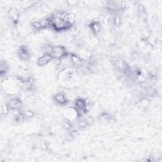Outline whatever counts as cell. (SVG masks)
Returning a JSON list of instances; mask_svg holds the SVG:
<instances>
[{
    "label": "cell",
    "mask_w": 162,
    "mask_h": 162,
    "mask_svg": "<svg viewBox=\"0 0 162 162\" xmlns=\"http://www.w3.org/2000/svg\"><path fill=\"white\" fill-rule=\"evenodd\" d=\"M66 55V51L64 47L57 46L53 47L51 49V55L53 57L60 59L64 57Z\"/></svg>",
    "instance_id": "3957f363"
},
{
    "label": "cell",
    "mask_w": 162,
    "mask_h": 162,
    "mask_svg": "<svg viewBox=\"0 0 162 162\" xmlns=\"http://www.w3.org/2000/svg\"><path fill=\"white\" fill-rule=\"evenodd\" d=\"M53 59V56L50 53H46L44 55L40 57L38 60V65L40 67H43L47 65L48 63H50L51 60Z\"/></svg>",
    "instance_id": "277c9868"
},
{
    "label": "cell",
    "mask_w": 162,
    "mask_h": 162,
    "mask_svg": "<svg viewBox=\"0 0 162 162\" xmlns=\"http://www.w3.org/2000/svg\"><path fill=\"white\" fill-rule=\"evenodd\" d=\"M138 13H139V16L140 17V19L142 21H146L147 20V19H148L147 13H146V12L145 10V8H144V6L142 5H140L139 6Z\"/></svg>",
    "instance_id": "52a82bcc"
},
{
    "label": "cell",
    "mask_w": 162,
    "mask_h": 162,
    "mask_svg": "<svg viewBox=\"0 0 162 162\" xmlns=\"http://www.w3.org/2000/svg\"><path fill=\"white\" fill-rule=\"evenodd\" d=\"M91 28H92L93 31L94 32H98L100 30V25H99L96 23H93L91 25Z\"/></svg>",
    "instance_id": "30bf717a"
},
{
    "label": "cell",
    "mask_w": 162,
    "mask_h": 162,
    "mask_svg": "<svg viewBox=\"0 0 162 162\" xmlns=\"http://www.w3.org/2000/svg\"><path fill=\"white\" fill-rule=\"evenodd\" d=\"M55 100L57 103L60 105H64L67 102V100L65 96L62 93H59L57 94L55 97Z\"/></svg>",
    "instance_id": "ba28073f"
},
{
    "label": "cell",
    "mask_w": 162,
    "mask_h": 162,
    "mask_svg": "<svg viewBox=\"0 0 162 162\" xmlns=\"http://www.w3.org/2000/svg\"><path fill=\"white\" fill-rule=\"evenodd\" d=\"M19 55L22 60H27L29 58V51L24 46H22L20 48L19 51Z\"/></svg>",
    "instance_id": "8992f818"
},
{
    "label": "cell",
    "mask_w": 162,
    "mask_h": 162,
    "mask_svg": "<svg viewBox=\"0 0 162 162\" xmlns=\"http://www.w3.org/2000/svg\"><path fill=\"white\" fill-rule=\"evenodd\" d=\"M75 111L79 116L82 115L86 112L87 110L86 101L84 100H83V99L79 98L78 100H77V101H75Z\"/></svg>",
    "instance_id": "7a4b0ae2"
},
{
    "label": "cell",
    "mask_w": 162,
    "mask_h": 162,
    "mask_svg": "<svg viewBox=\"0 0 162 162\" xmlns=\"http://www.w3.org/2000/svg\"><path fill=\"white\" fill-rule=\"evenodd\" d=\"M50 25V19H46L44 20H41V22H34L32 24V26L35 29H42L44 28H46L47 26Z\"/></svg>",
    "instance_id": "5b68a950"
},
{
    "label": "cell",
    "mask_w": 162,
    "mask_h": 162,
    "mask_svg": "<svg viewBox=\"0 0 162 162\" xmlns=\"http://www.w3.org/2000/svg\"><path fill=\"white\" fill-rule=\"evenodd\" d=\"M9 107L12 109H16L21 106V101L17 99H13L8 104Z\"/></svg>",
    "instance_id": "9c48e42d"
},
{
    "label": "cell",
    "mask_w": 162,
    "mask_h": 162,
    "mask_svg": "<svg viewBox=\"0 0 162 162\" xmlns=\"http://www.w3.org/2000/svg\"><path fill=\"white\" fill-rule=\"evenodd\" d=\"M73 19L71 15L65 12H58L50 19V25L57 31L68 29L72 25Z\"/></svg>",
    "instance_id": "6da1fadb"
}]
</instances>
